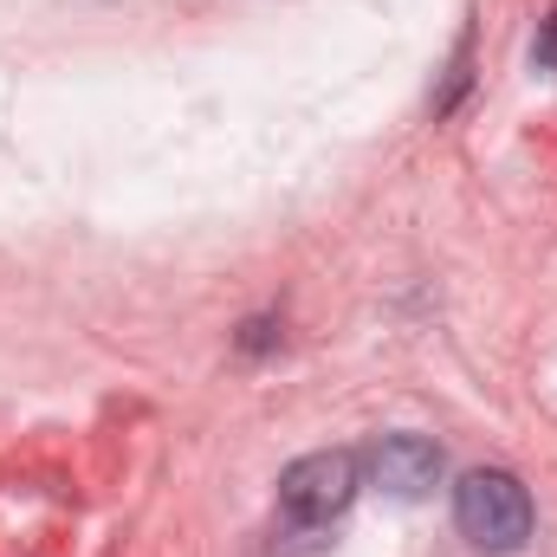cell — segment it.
I'll use <instances>...</instances> for the list:
<instances>
[{"mask_svg": "<svg viewBox=\"0 0 557 557\" xmlns=\"http://www.w3.org/2000/svg\"><path fill=\"white\" fill-rule=\"evenodd\" d=\"M454 525L480 552H499V557L519 552L532 539V493H525V480L506 473V467L460 473V486H454Z\"/></svg>", "mask_w": 557, "mask_h": 557, "instance_id": "6da1fadb", "label": "cell"}, {"mask_svg": "<svg viewBox=\"0 0 557 557\" xmlns=\"http://www.w3.org/2000/svg\"><path fill=\"white\" fill-rule=\"evenodd\" d=\"M363 486V460L350 447H318V454H298L285 473H278V512L292 525H331L350 512Z\"/></svg>", "mask_w": 557, "mask_h": 557, "instance_id": "7a4b0ae2", "label": "cell"}, {"mask_svg": "<svg viewBox=\"0 0 557 557\" xmlns=\"http://www.w3.org/2000/svg\"><path fill=\"white\" fill-rule=\"evenodd\" d=\"M441 447L428 434H376L363 447V473L389 493V499H428L441 486Z\"/></svg>", "mask_w": 557, "mask_h": 557, "instance_id": "3957f363", "label": "cell"}, {"mask_svg": "<svg viewBox=\"0 0 557 557\" xmlns=\"http://www.w3.org/2000/svg\"><path fill=\"white\" fill-rule=\"evenodd\" d=\"M539 65H545V72H557V13L545 20V33H539Z\"/></svg>", "mask_w": 557, "mask_h": 557, "instance_id": "277c9868", "label": "cell"}, {"mask_svg": "<svg viewBox=\"0 0 557 557\" xmlns=\"http://www.w3.org/2000/svg\"><path fill=\"white\" fill-rule=\"evenodd\" d=\"M240 344H247V350H267V344H273V324H267V318H253V324H247V337H240Z\"/></svg>", "mask_w": 557, "mask_h": 557, "instance_id": "5b68a950", "label": "cell"}]
</instances>
